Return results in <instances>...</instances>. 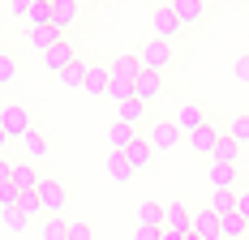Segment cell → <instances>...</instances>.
<instances>
[{
  "instance_id": "6da1fadb",
  "label": "cell",
  "mask_w": 249,
  "mask_h": 240,
  "mask_svg": "<svg viewBox=\"0 0 249 240\" xmlns=\"http://www.w3.org/2000/svg\"><path fill=\"white\" fill-rule=\"evenodd\" d=\"M138 60H142V69H155V73L172 69V43H168V39H155V34H150L146 43L138 48Z\"/></svg>"
},
{
  "instance_id": "7a4b0ae2",
  "label": "cell",
  "mask_w": 249,
  "mask_h": 240,
  "mask_svg": "<svg viewBox=\"0 0 249 240\" xmlns=\"http://www.w3.org/2000/svg\"><path fill=\"white\" fill-rule=\"evenodd\" d=\"M0 129L9 133V142H13V137L22 142L26 133L35 129V124H30V112H26L22 103H4V107H0Z\"/></svg>"
},
{
  "instance_id": "3957f363",
  "label": "cell",
  "mask_w": 249,
  "mask_h": 240,
  "mask_svg": "<svg viewBox=\"0 0 249 240\" xmlns=\"http://www.w3.org/2000/svg\"><path fill=\"white\" fill-rule=\"evenodd\" d=\"M35 193H39V202H43L48 215H60V210L69 206V189H65V180H56V176H43Z\"/></svg>"
},
{
  "instance_id": "277c9868",
  "label": "cell",
  "mask_w": 249,
  "mask_h": 240,
  "mask_svg": "<svg viewBox=\"0 0 249 240\" xmlns=\"http://www.w3.org/2000/svg\"><path fill=\"white\" fill-rule=\"evenodd\" d=\"M146 137H150V146H155V154H163V150H176L185 133L176 129V120H155V124H150V133H146Z\"/></svg>"
},
{
  "instance_id": "5b68a950",
  "label": "cell",
  "mask_w": 249,
  "mask_h": 240,
  "mask_svg": "<svg viewBox=\"0 0 249 240\" xmlns=\"http://www.w3.org/2000/svg\"><path fill=\"white\" fill-rule=\"evenodd\" d=\"M194 236L198 240H224V223H219V215L211 206H198L194 210Z\"/></svg>"
},
{
  "instance_id": "8992f818",
  "label": "cell",
  "mask_w": 249,
  "mask_h": 240,
  "mask_svg": "<svg viewBox=\"0 0 249 240\" xmlns=\"http://www.w3.org/2000/svg\"><path fill=\"white\" fill-rule=\"evenodd\" d=\"M150 30H155V39H168V43L180 34V17L172 13V4H159V9L150 13Z\"/></svg>"
},
{
  "instance_id": "52a82bcc",
  "label": "cell",
  "mask_w": 249,
  "mask_h": 240,
  "mask_svg": "<svg viewBox=\"0 0 249 240\" xmlns=\"http://www.w3.org/2000/svg\"><path fill=\"white\" fill-rule=\"evenodd\" d=\"M159 95H163V73L142 69V73H138V82H133V99H142V103H155Z\"/></svg>"
},
{
  "instance_id": "ba28073f",
  "label": "cell",
  "mask_w": 249,
  "mask_h": 240,
  "mask_svg": "<svg viewBox=\"0 0 249 240\" xmlns=\"http://www.w3.org/2000/svg\"><path fill=\"white\" fill-rule=\"evenodd\" d=\"M219 137H224V133H215V124L206 120L202 129H194V133H189V150H194V154H206V159H215V146H219Z\"/></svg>"
},
{
  "instance_id": "9c48e42d",
  "label": "cell",
  "mask_w": 249,
  "mask_h": 240,
  "mask_svg": "<svg viewBox=\"0 0 249 240\" xmlns=\"http://www.w3.org/2000/svg\"><path fill=\"white\" fill-rule=\"evenodd\" d=\"M202 124H206V112H202V103H189V99H185V103L176 107V129L189 137V133H194V129H202Z\"/></svg>"
},
{
  "instance_id": "30bf717a",
  "label": "cell",
  "mask_w": 249,
  "mask_h": 240,
  "mask_svg": "<svg viewBox=\"0 0 249 240\" xmlns=\"http://www.w3.org/2000/svg\"><path fill=\"white\" fill-rule=\"evenodd\" d=\"M163 227L168 232H194V210L180 206V202H168L163 206Z\"/></svg>"
},
{
  "instance_id": "8fae6325",
  "label": "cell",
  "mask_w": 249,
  "mask_h": 240,
  "mask_svg": "<svg viewBox=\"0 0 249 240\" xmlns=\"http://www.w3.org/2000/svg\"><path fill=\"white\" fill-rule=\"evenodd\" d=\"M124 159H129V168H133V171H146L150 159H155V146H150V137H133V142L124 146Z\"/></svg>"
},
{
  "instance_id": "7c38bea8",
  "label": "cell",
  "mask_w": 249,
  "mask_h": 240,
  "mask_svg": "<svg viewBox=\"0 0 249 240\" xmlns=\"http://www.w3.org/2000/svg\"><path fill=\"white\" fill-rule=\"evenodd\" d=\"M86 95L95 99H107V90H112V73H107V65H86V86H82Z\"/></svg>"
},
{
  "instance_id": "4fadbf2b",
  "label": "cell",
  "mask_w": 249,
  "mask_h": 240,
  "mask_svg": "<svg viewBox=\"0 0 249 240\" xmlns=\"http://www.w3.org/2000/svg\"><path fill=\"white\" fill-rule=\"evenodd\" d=\"M39 180H43V171L35 168L30 159H26V163H13V189H18V193H35V189H39Z\"/></svg>"
},
{
  "instance_id": "5bb4252c",
  "label": "cell",
  "mask_w": 249,
  "mask_h": 240,
  "mask_svg": "<svg viewBox=\"0 0 249 240\" xmlns=\"http://www.w3.org/2000/svg\"><path fill=\"white\" fill-rule=\"evenodd\" d=\"M206 180H211V189H241V171L228 168V163H215V159H211Z\"/></svg>"
},
{
  "instance_id": "9a60e30c",
  "label": "cell",
  "mask_w": 249,
  "mask_h": 240,
  "mask_svg": "<svg viewBox=\"0 0 249 240\" xmlns=\"http://www.w3.org/2000/svg\"><path fill=\"white\" fill-rule=\"evenodd\" d=\"M138 171L129 168V159H124V150H107V180L112 185H129Z\"/></svg>"
},
{
  "instance_id": "2e32d148",
  "label": "cell",
  "mask_w": 249,
  "mask_h": 240,
  "mask_svg": "<svg viewBox=\"0 0 249 240\" xmlns=\"http://www.w3.org/2000/svg\"><path fill=\"white\" fill-rule=\"evenodd\" d=\"M73 60H77V51L69 48L65 39H60L56 48H48V51H43V65H48L52 73H65V69H69V65H73Z\"/></svg>"
},
{
  "instance_id": "e0dca14e",
  "label": "cell",
  "mask_w": 249,
  "mask_h": 240,
  "mask_svg": "<svg viewBox=\"0 0 249 240\" xmlns=\"http://www.w3.org/2000/svg\"><path fill=\"white\" fill-rule=\"evenodd\" d=\"M26 39H30V48H35V51H48V48H56V43L65 39V30H60V26H30Z\"/></svg>"
},
{
  "instance_id": "ac0fdd59",
  "label": "cell",
  "mask_w": 249,
  "mask_h": 240,
  "mask_svg": "<svg viewBox=\"0 0 249 240\" xmlns=\"http://www.w3.org/2000/svg\"><path fill=\"white\" fill-rule=\"evenodd\" d=\"M172 13L180 17V26H198L206 17V4L202 0H172Z\"/></svg>"
},
{
  "instance_id": "d6986e66",
  "label": "cell",
  "mask_w": 249,
  "mask_h": 240,
  "mask_svg": "<svg viewBox=\"0 0 249 240\" xmlns=\"http://www.w3.org/2000/svg\"><path fill=\"white\" fill-rule=\"evenodd\" d=\"M22 150H26V159H30V163H39V159H48V154H52V142L39 133V129H30V133L22 137Z\"/></svg>"
},
{
  "instance_id": "ffe728a7",
  "label": "cell",
  "mask_w": 249,
  "mask_h": 240,
  "mask_svg": "<svg viewBox=\"0 0 249 240\" xmlns=\"http://www.w3.org/2000/svg\"><path fill=\"white\" fill-rule=\"evenodd\" d=\"M77 0H52V26H60V30H69L77 22Z\"/></svg>"
},
{
  "instance_id": "44dd1931",
  "label": "cell",
  "mask_w": 249,
  "mask_h": 240,
  "mask_svg": "<svg viewBox=\"0 0 249 240\" xmlns=\"http://www.w3.org/2000/svg\"><path fill=\"white\" fill-rule=\"evenodd\" d=\"M116 120H124V124H142V120H146V103H142V99H124V103H116Z\"/></svg>"
},
{
  "instance_id": "7402d4cb",
  "label": "cell",
  "mask_w": 249,
  "mask_h": 240,
  "mask_svg": "<svg viewBox=\"0 0 249 240\" xmlns=\"http://www.w3.org/2000/svg\"><path fill=\"white\" fill-rule=\"evenodd\" d=\"M133 137H138L133 124H124V120H112V124H107V146H112V150H124Z\"/></svg>"
},
{
  "instance_id": "603a6c76",
  "label": "cell",
  "mask_w": 249,
  "mask_h": 240,
  "mask_svg": "<svg viewBox=\"0 0 249 240\" xmlns=\"http://www.w3.org/2000/svg\"><path fill=\"white\" fill-rule=\"evenodd\" d=\"M215 215L224 219V215H232L236 210V189H211V202H206Z\"/></svg>"
},
{
  "instance_id": "cb8c5ba5",
  "label": "cell",
  "mask_w": 249,
  "mask_h": 240,
  "mask_svg": "<svg viewBox=\"0 0 249 240\" xmlns=\"http://www.w3.org/2000/svg\"><path fill=\"white\" fill-rule=\"evenodd\" d=\"M138 227H163V206L159 202H138Z\"/></svg>"
},
{
  "instance_id": "d4e9b609",
  "label": "cell",
  "mask_w": 249,
  "mask_h": 240,
  "mask_svg": "<svg viewBox=\"0 0 249 240\" xmlns=\"http://www.w3.org/2000/svg\"><path fill=\"white\" fill-rule=\"evenodd\" d=\"M39 240H69V223L60 215H48L39 223Z\"/></svg>"
},
{
  "instance_id": "484cf974",
  "label": "cell",
  "mask_w": 249,
  "mask_h": 240,
  "mask_svg": "<svg viewBox=\"0 0 249 240\" xmlns=\"http://www.w3.org/2000/svg\"><path fill=\"white\" fill-rule=\"evenodd\" d=\"M215 163H228V168H236V163H241V146L232 142V137H219V146H215Z\"/></svg>"
},
{
  "instance_id": "4316f807",
  "label": "cell",
  "mask_w": 249,
  "mask_h": 240,
  "mask_svg": "<svg viewBox=\"0 0 249 240\" xmlns=\"http://www.w3.org/2000/svg\"><path fill=\"white\" fill-rule=\"evenodd\" d=\"M219 223H224V240H245V232H249V223L236 215V210H232V215H224Z\"/></svg>"
},
{
  "instance_id": "83f0119b",
  "label": "cell",
  "mask_w": 249,
  "mask_h": 240,
  "mask_svg": "<svg viewBox=\"0 0 249 240\" xmlns=\"http://www.w3.org/2000/svg\"><path fill=\"white\" fill-rule=\"evenodd\" d=\"M0 223H4V232H13V236H22L26 227H30V219L13 206V210H0Z\"/></svg>"
},
{
  "instance_id": "f1b7e54d",
  "label": "cell",
  "mask_w": 249,
  "mask_h": 240,
  "mask_svg": "<svg viewBox=\"0 0 249 240\" xmlns=\"http://www.w3.org/2000/svg\"><path fill=\"white\" fill-rule=\"evenodd\" d=\"M228 137H232L236 146H249V112L232 116V124H228Z\"/></svg>"
},
{
  "instance_id": "f546056e",
  "label": "cell",
  "mask_w": 249,
  "mask_h": 240,
  "mask_svg": "<svg viewBox=\"0 0 249 240\" xmlns=\"http://www.w3.org/2000/svg\"><path fill=\"white\" fill-rule=\"evenodd\" d=\"M18 210H22L26 219H43V215H48L43 202H39V193H22V197H18Z\"/></svg>"
},
{
  "instance_id": "4dcf8cb0",
  "label": "cell",
  "mask_w": 249,
  "mask_h": 240,
  "mask_svg": "<svg viewBox=\"0 0 249 240\" xmlns=\"http://www.w3.org/2000/svg\"><path fill=\"white\" fill-rule=\"evenodd\" d=\"M26 22L30 26H52V0H35L30 13H26Z\"/></svg>"
},
{
  "instance_id": "1f68e13d",
  "label": "cell",
  "mask_w": 249,
  "mask_h": 240,
  "mask_svg": "<svg viewBox=\"0 0 249 240\" xmlns=\"http://www.w3.org/2000/svg\"><path fill=\"white\" fill-rule=\"evenodd\" d=\"M60 82H65L69 90H82V86H86V65H82V60H73L69 69L60 73Z\"/></svg>"
},
{
  "instance_id": "d6a6232c",
  "label": "cell",
  "mask_w": 249,
  "mask_h": 240,
  "mask_svg": "<svg viewBox=\"0 0 249 240\" xmlns=\"http://www.w3.org/2000/svg\"><path fill=\"white\" fill-rule=\"evenodd\" d=\"M18 82V60L9 51H0V86H13Z\"/></svg>"
},
{
  "instance_id": "836d02e7",
  "label": "cell",
  "mask_w": 249,
  "mask_h": 240,
  "mask_svg": "<svg viewBox=\"0 0 249 240\" xmlns=\"http://www.w3.org/2000/svg\"><path fill=\"white\" fill-rule=\"evenodd\" d=\"M69 240H95V223H86V219L69 223Z\"/></svg>"
},
{
  "instance_id": "e575fe53",
  "label": "cell",
  "mask_w": 249,
  "mask_h": 240,
  "mask_svg": "<svg viewBox=\"0 0 249 240\" xmlns=\"http://www.w3.org/2000/svg\"><path fill=\"white\" fill-rule=\"evenodd\" d=\"M232 77H236V82H245V86H249V51H241V56L232 60Z\"/></svg>"
},
{
  "instance_id": "d590c367",
  "label": "cell",
  "mask_w": 249,
  "mask_h": 240,
  "mask_svg": "<svg viewBox=\"0 0 249 240\" xmlns=\"http://www.w3.org/2000/svg\"><path fill=\"white\" fill-rule=\"evenodd\" d=\"M236 215H241V219L249 223V189H245V185L236 189Z\"/></svg>"
},
{
  "instance_id": "8d00e7d4",
  "label": "cell",
  "mask_w": 249,
  "mask_h": 240,
  "mask_svg": "<svg viewBox=\"0 0 249 240\" xmlns=\"http://www.w3.org/2000/svg\"><path fill=\"white\" fill-rule=\"evenodd\" d=\"M133 240H163V227H133Z\"/></svg>"
},
{
  "instance_id": "74e56055",
  "label": "cell",
  "mask_w": 249,
  "mask_h": 240,
  "mask_svg": "<svg viewBox=\"0 0 249 240\" xmlns=\"http://www.w3.org/2000/svg\"><path fill=\"white\" fill-rule=\"evenodd\" d=\"M13 185V168H9V159L0 154V189H9Z\"/></svg>"
},
{
  "instance_id": "f35d334b",
  "label": "cell",
  "mask_w": 249,
  "mask_h": 240,
  "mask_svg": "<svg viewBox=\"0 0 249 240\" xmlns=\"http://www.w3.org/2000/svg\"><path fill=\"white\" fill-rule=\"evenodd\" d=\"M30 4H35V0H9V9H13V13H22V17L30 13Z\"/></svg>"
},
{
  "instance_id": "ab89813d",
  "label": "cell",
  "mask_w": 249,
  "mask_h": 240,
  "mask_svg": "<svg viewBox=\"0 0 249 240\" xmlns=\"http://www.w3.org/2000/svg\"><path fill=\"white\" fill-rule=\"evenodd\" d=\"M163 240H189V232H168L163 227Z\"/></svg>"
},
{
  "instance_id": "60d3db41",
  "label": "cell",
  "mask_w": 249,
  "mask_h": 240,
  "mask_svg": "<svg viewBox=\"0 0 249 240\" xmlns=\"http://www.w3.org/2000/svg\"><path fill=\"white\" fill-rule=\"evenodd\" d=\"M4 146H9V133H4V129H0V154H4Z\"/></svg>"
},
{
  "instance_id": "b9f144b4",
  "label": "cell",
  "mask_w": 249,
  "mask_h": 240,
  "mask_svg": "<svg viewBox=\"0 0 249 240\" xmlns=\"http://www.w3.org/2000/svg\"><path fill=\"white\" fill-rule=\"evenodd\" d=\"M189 240H198V236H194V232H189Z\"/></svg>"
},
{
  "instance_id": "7bdbcfd3",
  "label": "cell",
  "mask_w": 249,
  "mask_h": 240,
  "mask_svg": "<svg viewBox=\"0 0 249 240\" xmlns=\"http://www.w3.org/2000/svg\"><path fill=\"white\" fill-rule=\"evenodd\" d=\"M77 4H86V0H77Z\"/></svg>"
},
{
  "instance_id": "ee69618b",
  "label": "cell",
  "mask_w": 249,
  "mask_h": 240,
  "mask_svg": "<svg viewBox=\"0 0 249 240\" xmlns=\"http://www.w3.org/2000/svg\"><path fill=\"white\" fill-rule=\"evenodd\" d=\"M202 4H211V0H202Z\"/></svg>"
},
{
  "instance_id": "f6af8a7d",
  "label": "cell",
  "mask_w": 249,
  "mask_h": 240,
  "mask_svg": "<svg viewBox=\"0 0 249 240\" xmlns=\"http://www.w3.org/2000/svg\"><path fill=\"white\" fill-rule=\"evenodd\" d=\"M245 240H249V232H245Z\"/></svg>"
}]
</instances>
